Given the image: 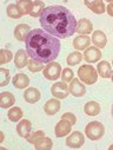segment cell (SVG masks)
<instances>
[{
  "label": "cell",
  "mask_w": 113,
  "mask_h": 150,
  "mask_svg": "<svg viewBox=\"0 0 113 150\" xmlns=\"http://www.w3.org/2000/svg\"><path fill=\"white\" fill-rule=\"evenodd\" d=\"M12 82H13V85L17 89H25L29 84V79H28V77L26 76L25 73H18V74H15Z\"/></svg>",
  "instance_id": "19"
},
{
  "label": "cell",
  "mask_w": 113,
  "mask_h": 150,
  "mask_svg": "<svg viewBox=\"0 0 113 150\" xmlns=\"http://www.w3.org/2000/svg\"><path fill=\"white\" fill-rule=\"evenodd\" d=\"M90 44H91V39L87 35H78L73 40V46L77 50H85V49L87 50L90 47Z\"/></svg>",
  "instance_id": "11"
},
{
  "label": "cell",
  "mask_w": 113,
  "mask_h": 150,
  "mask_svg": "<svg viewBox=\"0 0 113 150\" xmlns=\"http://www.w3.org/2000/svg\"><path fill=\"white\" fill-rule=\"evenodd\" d=\"M60 106L61 103L58 99H48L44 105V110L47 115H54L60 110Z\"/></svg>",
  "instance_id": "13"
},
{
  "label": "cell",
  "mask_w": 113,
  "mask_h": 150,
  "mask_svg": "<svg viewBox=\"0 0 113 150\" xmlns=\"http://www.w3.org/2000/svg\"><path fill=\"white\" fill-rule=\"evenodd\" d=\"M45 4L43 1H34L33 3V8L29 13V16L34 17V18H38V17H41L43 12L45 11Z\"/></svg>",
  "instance_id": "26"
},
{
  "label": "cell",
  "mask_w": 113,
  "mask_h": 150,
  "mask_svg": "<svg viewBox=\"0 0 113 150\" xmlns=\"http://www.w3.org/2000/svg\"><path fill=\"white\" fill-rule=\"evenodd\" d=\"M61 72V66L58 63L51 62L47 64V66L44 69V77L48 81H55L60 77Z\"/></svg>",
  "instance_id": "5"
},
{
  "label": "cell",
  "mask_w": 113,
  "mask_h": 150,
  "mask_svg": "<svg viewBox=\"0 0 113 150\" xmlns=\"http://www.w3.org/2000/svg\"><path fill=\"white\" fill-rule=\"evenodd\" d=\"M92 30H93V25H92V23L88 19H85L84 18V19H80L77 23V32L80 33V34L86 35V34L91 33Z\"/></svg>",
  "instance_id": "12"
},
{
  "label": "cell",
  "mask_w": 113,
  "mask_h": 150,
  "mask_svg": "<svg viewBox=\"0 0 113 150\" xmlns=\"http://www.w3.org/2000/svg\"><path fill=\"white\" fill-rule=\"evenodd\" d=\"M61 118H62V120L68 121L72 125H73V124H75V122H77V118H75V116H74L73 114H71V112H65V114L61 116Z\"/></svg>",
  "instance_id": "35"
},
{
  "label": "cell",
  "mask_w": 113,
  "mask_h": 150,
  "mask_svg": "<svg viewBox=\"0 0 113 150\" xmlns=\"http://www.w3.org/2000/svg\"><path fill=\"white\" fill-rule=\"evenodd\" d=\"M41 137H44V131H41V130H38V131H35V132H32V134H29L26 138H27V141L29 142V143H35L39 138H41Z\"/></svg>",
  "instance_id": "33"
},
{
  "label": "cell",
  "mask_w": 113,
  "mask_h": 150,
  "mask_svg": "<svg viewBox=\"0 0 113 150\" xmlns=\"http://www.w3.org/2000/svg\"><path fill=\"white\" fill-rule=\"evenodd\" d=\"M22 110L20 108H12L8 111V118L12 122H19V120H21L22 117Z\"/></svg>",
  "instance_id": "27"
},
{
  "label": "cell",
  "mask_w": 113,
  "mask_h": 150,
  "mask_svg": "<svg viewBox=\"0 0 113 150\" xmlns=\"http://www.w3.org/2000/svg\"><path fill=\"white\" fill-rule=\"evenodd\" d=\"M52 145H53L52 139L48 137H41L34 143V146L38 150H50L52 149Z\"/></svg>",
  "instance_id": "24"
},
{
  "label": "cell",
  "mask_w": 113,
  "mask_h": 150,
  "mask_svg": "<svg viewBox=\"0 0 113 150\" xmlns=\"http://www.w3.org/2000/svg\"><path fill=\"white\" fill-rule=\"evenodd\" d=\"M51 92H52V95H53L55 98L62 99V98H66V97L68 96L69 88H68V86L66 85V83H64V82H57L55 84L52 85Z\"/></svg>",
  "instance_id": "6"
},
{
  "label": "cell",
  "mask_w": 113,
  "mask_h": 150,
  "mask_svg": "<svg viewBox=\"0 0 113 150\" xmlns=\"http://www.w3.org/2000/svg\"><path fill=\"white\" fill-rule=\"evenodd\" d=\"M98 73L102 78H109L112 74V67L107 62H100L98 64Z\"/></svg>",
  "instance_id": "23"
},
{
  "label": "cell",
  "mask_w": 113,
  "mask_h": 150,
  "mask_svg": "<svg viewBox=\"0 0 113 150\" xmlns=\"http://www.w3.org/2000/svg\"><path fill=\"white\" fill-rule=\"evenodd\" d=\"M92 42L97 47H105L106 43H107V38H106V34L101 31H95L93 32L92 35Z\"/></svg>",
  "instance_id": "20"
},
{
  "label": "cell",
  "mask_w": 113,
  "mask_h": 150,
  "mask_svg": "<svg viewBox=\"0 0 113 150\" xmlns=\"http://www.w3.org/2000/svg\"><path fill=\"white\" fill-rule=\"evenodd\" d=\"M85 5L94 13L97 14H101L106 11V7L104 5V3L101 1V0H93V1H87V0H85Z\"/></svg>",
  "instance_id": "14"
},
{
  "label": "cell",
  "mask_w": 113,
  "mask_h": 150,
  "mask_svg": "<svg viewBox=\"0 0 113 150\" xmlns=\"http://www.w3.org/2000/svg\"><path fill=\"white\" fill-rule=\"evenodd\" d=\"M69 92L74 96V97H81L85 95L86 89L85 86L78 81V79H73L71 85H69Z\"/></svg>",
  "instance_id": "10"
},
{
  "label": "cell",
  "mask_w": 113,
  "mask_h": 150,
  "mask_svg": "<svg viewBox=\"0 0 113 150\" xmlns=\"http://www.w3.org/2000/svg\"><path fill=\"white\" fill-rule=\"evenodd\" d=\"M101 57V52L99 51V49L97 47H88L85 53H84V58L85 60H87L88 63H94V62H98Z\"/></svg>",
  "instance_id": "16"
},
{
  "label": "cell",
  "mask_w": 113,
  "mask_h": 150,
  "mask_svg": "<svg viewBox=\"0 0 113 150\" xmlns=\"http://www.w3.org/2000/svg\"><path fill=\"white\" fill-rule=\"evenodd\" d=\"M14 63L18 69H22L27 65V52L24 50H19L14 57Z\"/></svg>",
  "instance_id": "22"
},
{
  "label": "cell",
  "mask_w": 113,
  "mask_h": 150,
  "mask_svg": "<svg viewBox=\"0 0 113 150\" xmlns=\"http://www.w3.org/2000/svg\"><path fill=\"white\" fill-rule=\"evenodd\" d=\"M15 102V98L13 96V93L8 92V91H5V92H1L0 93V106L4 108V109H7L10 106H12Z\"/></svg>",
  "instance_id": "17"
},
{
  "label": "cell",
  "mask_w": 113,
  "mask_h": 150,
  "mask_svg": "<svg viewBox=\"0 0 113 150\" xmlns=\"http://www.w3.org/2000/svg\"><path fill=\"white\" fill-rule=\"evenodd\" d=\"M85 134L86 136L92 139V141H98L100 139L104 134H105V128L104 125L98 122V121H94V122H90L87 125H86V129H85Z\"/></svg>",
  "instance_id": "4"
},
{
  "label": "cell",
  "mask_w": 113,
  "mask_h": 150,
  "mask_svg": "<svg viewBox=\"0 0 113 150\" xmlns=\"http://www.w3.org/2000/svg\"><path fill=\"white\" fill-rule=\"evenodd\" d=\"M31 129H32V124L28 120H22L17 125V131L20 137H27L31 134Z\"/></svg>",
  "instance_id": "18"
},
{
  "label": "cell",
  "mask_w": 113,
  "mask_h": 150,
  "mask_svg": "<svg viewBox=\"0 0 113 150\" xmlns=\"http://www.w3.org/2000/svg\"><path fill=\"white\" fill-rule=\"evenodd\" d=\"M43 69H44V66H43V63H40V62H38L35 59H31L28 62V70L32 72H39Z\"/></svg>",
  "instance_id": "31"
},
{
  "label": "cell",
  "mask_w": 113,
  "mask_h": 150,
  "mask_svg": "<svg viewBox=\"0 0 113 150\" xmlns=\"http://www.w3.org/2000/svg\"><path fill=\"white\" fill-rule=\"evenodd\" d=\"M109 149H111V150H112V149H113V144H112V145H111V146H109Z\"/></svg>",
  "instance_id": "39"
},
{
  "label": "cell",
  "mask_w": 113,
  "mask_h": 150,
  "mask_svg": "<svg viewBox=\"0 0 113 150\" xmlns=\"http://www.w3.org/2000/svg\"><path fill=\"white\" fill-rule=\"evenodd\" d=\"M40 25L47 33L55 38L66 39L77 32L74 16L64 6H48L40 17Z\"/></svg>",
  "instance_id": "1"
},
{
  "label": "cell",
  "mask_w": 113,
  "mask_h": 150,
  "mask_svg": "<svg viewBox=\"0 0 113 150\" xmlns=\"http://www.w3.org/2000/svg\"><path fill=\"white\" fill-rule=\"evenodd\" d=\"M71 128H72V124L66 121V120H60L57 125H55V136L57 137H64L66 136L67 134L71 132Z\"/></svg>",
  "instance_id": "8"
},
{
  "label": "cell",
  "mask_w": 113,
  "mask_h": 150,
  "mask_svg": "<svg viewBox=\"0 0 113 150\" xmlns=\"http://www.w3.org/2000/svg\"><path fill=\"white\" fill-rule=\"evenodd\" d=\"M7 16L10 18H12V19H19L21 17V13H20L19 7L15 4L8 5V7H7Z\"/></svg>",
  "instance_id": "28"
},
{
  "label": "cell",
  "mask_w": 113,
  "mask_h": 150,
  "mask_svg": "<svg viewBox=\"0 0 113 150\" xmlns=\"http://www.w3.org/2000/svg\"><path fill=\"white\" fill-rule=\"evenodd\" d=\"M25 44L27 54L43 64L53 62L60 52L59 39L41 28L32 30L26 37Z\"/></svg>",
  "instance_id": "2"
},
{
  "label": "cell",
  "mask_w": 113,
  "mask_h": 150,
  "mask_svg": "<svg viewBox=\"0 0 113 150\" xmlns=\"http://www.w3.org/2000/svg\"><path fill=\"white\" fill-rule=\"evenodd\" d=\"M61 79L64 83H68L69 81H73V71L71 69H65L61 73Z\"/></svg>",
  "instance_id": "34"
},
{
  "label": "cell",
  "mask_w": 113,
  "mask_h": 150,
  "mask_svg": "<svg viewBox=\"0 0 113 150\" xmlns=\"http://www.w3.org/2000/svg\"><path fill=\"white\" fill-rule=\"evenodd\" d=\"M29 28H31V27H29L28 25H26V24H20V25H18V26L15 27V30H14V37H15V39L19 40V42H25L26 37H27L28 33L31 32Z\"/></svg>",
  "instance_id": "9"
},
{
  "label": "cell",
  "mask_w": 113,
  "mask_h": 150,
  "mask_svg": "<svg viewBox=\"0 0 113 150\" xmlns=\"http://www.w3.org/2000/svg\"><path fill=\"white\" fill-rule=\"evenodd\" d=\"M81 59H83L81 53H79V52H72V53H69L68 57H67V64H68V65L79 64V63L81 62Z\"/></svg>",
  "instance_id": "29"
},
{
  "label": "cell",
  "mask_w": 113,
  "mask_h": 150,
  "mask_svg": "<svg viewBox=\"0 0 113 150\" xmlns=\"http://www.w3.org/2000/svg\"><path fill=\"white\" fill-rule=\"evenodd\" d=\"M78 76H79L80 81L84 82L87 85L94 84L97 82V79H98L97 71L91 65H83V66H80L79 70H78Z\"/></svg>",
  "instance_id": "3"
},
{
  "label": "cell",
  "mask_w": 113,
  "mask_h": 150,
  "mask_svg": "<svg viewBox=\"0 0 113 150\" xmlns=\"http://www.w3.org/2000/svg\"><path fill=\"white\" fill-rule=\"evenodd\" d=\"M112 117H113V105H112Z\"/></svg>",
  "instance_id": "38"
},
{
  "label": "cell",
  "mask_w": 113,
  "mask_h": 150,
  "mask_svg": "<svg viewBox=\"0 0 113 150\" xmlns=\"http://www.w3.org/2000/svg\"><path fill=\"white\" fill-rule=\"evenodd\" d=\"M106 11H107V13H108L111 17H113V1H111V3L107 5Z\"/></svg>",
  "instance_id": "36"
},
{
  "label": "cell",
  "mask_w": 113,
  "mask_h": 150,
  "mask_svg": "<svg viewBox=\"0 0 113 150\" xmlns=\"http://www.w3.org/2000/svg\"><path fill=\"white\" fill-rule=\"evenodd\" d=\"M24 97H25V100L26 102L33 104V103H35V102H38V100L40 99L41 95H40V91L38 90V89H35V88H28L25 91Z\"/></svg>",
  "instance_id": "15"
},
{
  "label": "cell",
  "mask_w": 113,
  "mask_h": 150,
  "mask_svg": "<svg viewBox=\"0 0 113 150\" xmlns=\"http://www.w3.org/2000/svg\"><path fill=\"white\" fill-rule=\"evenodd\" d=\"M10 83V71L6 69H0V86H5Z\"/></svg>",
  "instance_id": "30"
},
{
  "label": "cell",
  "mask_w": 113,
  "mask_h": 150,
  "mask_svg": "<svg viewBox=\"0 0 113 150\" xmlns=\"http://www.w3.org/2000/svg\"><path fill=\"white\" fill-rule=\"evenodd\" d=\"M13 58V54L10 50H6V49H3L1 52H0V64H6L8 63L11 59Z\"/></svg>",
  "instance_id": "32"
},
{
  "label": "cell",
  "mask_w": 113,
  "mask_h": 150,
  "mask_svg": "<svg viewBox=\"0 0 113 150\" xmlns=\"http://www.w3.org/2000/svg\"><path fill=\"white\" fill-rule=\"evenodd\" d=\"M17 6L19 7L21 16H25V14L31 13V11L33 8V3L31 1V0H20V1H18Z\"/></svg>",
  "instance_id": "25"
},
{
  "label": "cell",
  "mask_w": 113,
  "mask_h": 150,
  "mask_svg": "<svg viewBox=\"0 0 113 150\" xmlns=\"http://www.w3.org/2000/svg\"><path fill=\"white\" fill-rule=\"evenodd\" d=\"M85 142V138H84V135L80 132V131H74L72 132L67 139H66V144L69 146V148H80Z\"/></svg>",
  "instance_id": "7"
},
{
  "label": "cell",
  "mask_w": 113,
  "mask_h": 150,
  "mask_svg": "<svg viewBox=\"0 0 113 150\" xmlns=\"http://www.w3.org/2000/svg\"><path fill=\"white\" fill-rule=\"evenodd\" d=\"M111 79H112V82H113V73L111 74Z\"/></svg>",
  "instance_id": "37"
},
{
  "label": "cell",
  "mask_w": 113,
  "mask_h": 150,
  "mask_svg": "<svg viewBox=\"0 0 113 150\" xmlns=\"http://www.w3.org/2000/svg\"><path fill=\"white\" fill-rule=\"evenodd\" d=\"M84 111H85V114L88 115V116H97L100 112V105L94 100H90L85 104Z\"/></svg>",
  "instance_id": "21"
}]
</instances>
